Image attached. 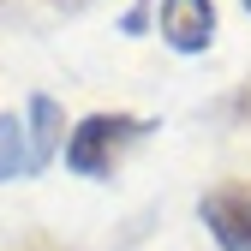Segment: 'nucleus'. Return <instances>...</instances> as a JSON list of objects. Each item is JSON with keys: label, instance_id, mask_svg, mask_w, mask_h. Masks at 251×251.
Here are the masks:
<instances>
[{"label": "nucleus", "instance_id": "1", "mask_svg": "<svg viewBox=\"0 0 251 251\" xmlns=\"http://www.w3.org/2000/svg\"><path fill=\"white\" fill-rule=\"evenodd\" d=\"M138 132H144V120H132V114H90L78 132H66V162L78 174H108L114 155L132 144Z\"/></svg>", "mask_w": 251, "mask_h": 251}, {"label": "nucleus", "instance_id": "2", "mask_svg": "<svg viewBox=\"0 0 251 251\" xmlns=\"http://www.w3.org/2000/svg\"><path fill=\"white\" fill-rule=\"evenodd\" d=\"M203 222L227 251H251V185L245 179H222L215 192H203Z\"/></svg>", "mask_w": 251, "mask_h": 251}, {"label": "nucleus", "instance_id": "4", "mask_svg": "<svg viewBox=\"0 0 251 251\" xmlns=\"http://www.w3.org/2000/svg\"><path fill=\"white\" fill-rule=\"evenodd\" d=\"M30 168H36V150H30L24 126L6 114V120H0V179H12V174H30Z\"/></svg>", "mask_w": 251, "mask_h": 251}, {"label": "nucleus", "instance_id": "3", "mask_svg": "<svg viewBox=\"0 0 251 251\" xmlns=\"http://www.w3.org/2000/svg\"><path fill=\"white\" fill-rule=\"evenodd\" d=\"M162 36L179 54H198L215 36V6L209 0H162Z\"/></svg>", "mask_w": 251, "mask_h": 251}, {"label": "nucleus", "instance_id": "7", "mask_svg": "<svg viewBox=\"0 0 251 251\" xmlns=\"http://www.w3.org/2000/svg\"><path fill=\"white\" fill-rule=\"evenodd\" d=\"M245 12H251V0H245Z\"/></svg>", "mask_w": 251, "mask_h": 251}, {"label": "nucleus", "instance_id": "5", "mask_svg": "<svg viewBox=\"0 0 251 251\" xmlns=\"http://www.w3.org/2000/svg\"><path fill=\"white\" fill-rule=\"evenodd\" d=\"M30 120H36V138H30V150H36V162H42V155L60 144V132H66V120H60V108L48 102V96H36V102H30Z\"/></svg>", "mask_w": 251, "mask_h": 251}, {"label": "nucleus", "instance_id": "6", "mask_svg": "<svg viewBox=\"0 0 251 251\" xmlns=\"http://www.w3.org/2000/svg\"><path fill=\"white\" fill-rule=\"evenodd\" d=\"M48 6H66V12H72V6H84V0H48Z\"/></svg>", "mask_w": 251, "mask_h": 251}]
</instances>
